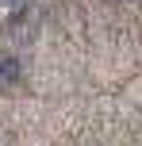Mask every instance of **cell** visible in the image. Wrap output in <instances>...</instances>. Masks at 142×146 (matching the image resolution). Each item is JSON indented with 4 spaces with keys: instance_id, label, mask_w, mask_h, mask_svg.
<instances>
[{
    "instance_id": "6da1fadb",
    "label": "cell",
    "mask_w": 142,
    "mask_h": 146,
    "mask_svg": "<svg viewBox=\"0 0 142 146\" xmlns=\"http://www.w3.org/2000/svg\"><path fill=\"white\" fill-rule=\"evenodd\" d=\"M0 81H8V85L19 81V58H0Z\"/></svg>"
}]
</instances>
